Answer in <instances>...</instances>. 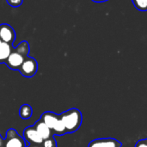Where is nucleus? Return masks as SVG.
I'll use <instances>...</instances> for the list:
<instances>
[{
  "instance_id": "obj_1",
  "label": "nucleus",
  "mask_w": 147,
  "mask_h": 147,
  "mask_svg": "<svg viewBox=\"0 0 147 147\" xmlns=\"http://www.w3.org/2000/svg\"><path fill=\"white\" fill-rule=\"evenodd\" d=\"M59 117L61 118V120L65 124L67 134L75 133L79 129V127L82 125V121H83L82 113L78 109H68L63 112L61 115H59Z\"/></svg>"
},
{
  "instance_id": "obj_2",
  "label": "nucleus",
  "mask_w": 147,
  "mask_h": 147,
  "mask_svg": "<svg viewBox=\"0 0 147 147\" xmlns=\"http://www.w3.org/2000/svg\"><path fill=\"white\" fill-rule=\"evenodd\" d=\"M18 71L23 77L32 78L38 71V63L35 59L27 56L24 58V60Z\"/></svg>"
},
{
  "instance_id": "obj_3",
  "label": "nucleus",
  "mask_w": 147,
  "mask_h": 147,
  "mask_svg": "<svg viewBox=\"0 0 147 147\" xmlns=\"http://www.w3.org/2000/svg\"><path fill=\"white\" fill-rule=\"evenodd\" d=\"M4 142V147H27L23 137L18 135L16 131L12 128L7 131Z\"/></svg>"
},
{
  "instance_id": "obj_4",
  "label": "nucleus",
  "mask_w": 147,
  "mask_h": 147,
  "mask_svg": "<svg viewBox=\"0 0 147 147\" xmlns=\"http://www.w3.org/2000/svg\"><path fill=\"white\" fill-rule=\"evenodd\" d=\"M23 139L28 143V145H37L41 146L43 143V139L38 134L34 126L28 127L23 131Z\"/></svg>"
},
{
  "instance_id": "obj_5",
  "label": "nucleus",
  "mask_w": 147,
  "mask_h": 147,
  "mask_svg": "<svg viewBox=\"0 0 147 147\" xmlns=\"http://www.w3.org/2000/svg\"><path fill=\"white\" fill-rule=\"evenodd\" d=\"M0 40L10 45L14 43L16 40V32L10 25L7 23L0 24Z\"/></svg>"
},
{
  "instance_id": "obj_6",
  "label": "nucleus",
  "mask_w": 147,
  "mask_h": 147,
  "mask_svg": "<svg viewBox=\"0 0 147 147\" xmlns=\"http://www.w3.org/2000/svg\"><path fill=\"white\" fill-rule=\"evenodd\" d=\"M24 56L21 55L20 53H18L17 52H16L15 50H13L11 52V53L9 54V56L8 57L7 60L5 61L4 64H6V65L14 71H18L19 68L21 67L23 60H24Z\"/></svg>"
},
{
  "instance_id": "obj_7",
  "label": "nucleus",
  "mask_w": 147,
  "mask_h": 147,
  "mask_svg": "<svg viewBox=\"0 0 147 147\" xmlns=\"http://www.w3.org/2000/svg\"><path fill=\"white\" fill-rule=\"evenodd\" d=\"M122 143L113 138H102L92 140L88 147H121Z\"/></svg>"
},
{
  "instance_id": "obj_8",
  "label": "nucleus",
  "mask_w": 147,
  "mask_h": 147,
  "mask_svg": "<svg viewBox=\"0 0 147 147\" xmlns=\"http://www.w3.org/2000/svg\"><path fill=\"white\" fill-rule=\"evenodd\" d=\"M34 127L36 129V131L38 132V134L40 135V137L43 139V140H46L51 138L52 136H53L52 130L41 120L37 121L35 122V124L34 125Z\"/></svg>"
},
{
  "instance_id": "obj_9",
  "label": "nucleus",
  "mask_w": 147,
  "mask_h": 147,
  "mask_svg": "<svg viewBox=\"0 0 147 147\" xmlns=\"http://www.w3.org/2000/svg\"><path fill=\"white\" fill-rule=\"evenodd\" d=\"M59 119V115L51 111L44 112L40 118V120H41L51 130L53 129V127H54L55 123L58 121Z\"/></svg>"
},
{
  "instance_id": "obj_10",
  "label": "nucleus",
  "mask_w": 147,
  "mask_h": 147,
  "mask_svg": "<svg viewBox=\"0 0 147 147\" xmlns=\"http://www.w3.org/2000/svg\"><path fill=\"white\" fill-rule=\"evenodd\" d=\"M13 50L14 47H12V45L5 43L3 41L0 43V64L5 63Z\"/></svg>"
},
{
  "instance_id": "obj_11",
  "label": "nucleus",
  "mask_w": 147,
  "mask_h": 147,
  "mask_svg": "<svg viewBox=\"0 0 147 147\" xmlns=\"http://www.w3.org/2000/svg\"><path fill=\"white\" fill-rule=\"evenodd\" d=\"M52 132H53V135H57V136H61V135H65V134H67L65 124H64V122L60 117L58 120V121L55 123L54 127H53Z\"/></svg>"
},
{
  "instance_id": "obj_12",
  "label": "nucleus",
  "mask_w": 147,
  "mask_h": 147,
  "mask_svg": "<svg viewBox=\"0 0 147 147\" xmlns=\"http://www.w3.org/2000/svg\"><path fill=\"white\" fill-rule=\"evenodd\" d=\"M33 114L32 107L29 104H23L19 109V116L22 120H28Z\"/></svg>"
},
{
  "instance_id": "obj_13",
  "label": "nucleus",
  "mask_w": 147,
  "mask_h": 147,
  "mask_svg": "<svg viewBox=\"0 0 147 147\" xmlns=\"http://www.w3.org/2000/svg\"><path fill=\"white\" fill-rule=\"evenodd\" d=\"M14 50L16 52H17L18 53H20L21 55H22L24 57H27V56H28V53H29V51H30V47H29V44L28 43V41L23 40L21 43H19L14 48Z\"/></svg>"
},
{
  "instance_id": "obj_14",
  "label": "nucleus",
  "mask_w": 147,
  "mask_h": 147,
  "mask_svg": "<svg viewBox=\"0 0 147 147\" xmlns=\"http://www.w3.org/2000/svg\"><path fill=\"white\" fill-rule=\"evenodd\" d=\"M134 7L140 11H147V0H132Z\"/></svg>"
},
{
  "instance_id": "obj_15",
  "label": "nucleus",
  "mask_w": 147,
  "mask_h": 147,
  "mask_svg": "<svg viewBox=\"0 0 147 147\" xmlns=\"http://www.w3.org/2000/svg\"><path fill=\"white\" fill-rule=\"evenodd\" d=\"M41 146L42 147H57V142L56 140L53 138V136H52L51 138L44 140Z\"/></svg>"
},
{
  "instance_id": "obj_16",
  "label": "nucleus",
  "mask_w": 147,
  "mask_h": 147,
  "mask_svg": "<svg viewBox=\"0 0 147 147\" xmlns=\"http://www.w3.org/2000/svg\"><path fill=\"white\" fill-rule=\"evenodd\" d=\"M6 2L9 6H11L13 8H17L22 4L23 0H6Z\"/></svg>"
},
{
  "instance_id": "obj_17",
  "label": "nucleus",
  "mask_w": 147,
  "mask_h": 147,
  "mask_svg": "<svg viewBox=\"0 0 147 147\" xmlns=\"http://www.w3.org/2000/svg\"><path fill=\"white\" fill-rule=\"evenodd\" d=\"M134 147H147V139L140 140L139 141H137Z\"/></svg>"
},
{
  "instance_id": "obj_18",
  "label": "nucleus",
  "mask_w": 147,
  "mask_h": 147,
  "mask_svg": "<svg viewBox=\"0 0 147 147\" xmlns=\"http://www.w3.org/2000/svg\"><path fill=\"white\" fill-rule=\"evenodd\" d=\"M4 140L1 137V135H0V147H4Z\"/></svg>"
},
{
  "instance_id": "obj_19",
  "label": "nucleus",
  "mask_w": 147,
  "mask_h": 147,
  "mask_svg": "<svg viewBox=\"0 0 147 147\" xmlns=\"http://www.w3.org/2000/svg\"><path fill=\"white\" fill-rule=\"evenodd\" d=\"M93 2H96V3H103V2H107L109 0H91Z\"/></svg>"
},
{
  "instance_id": "obj_20",
  "label": "nucleus",
  "mask_w": 147,
  "mask_h": 147,
  "mask_svg": "<svg viewBox=\"0 0 147 147\" xmlns=\"http://www.w3.org/2000/svg\"><path fill=\"white\" fill-rule=\"evenodd\" d=\"M27 147H42V146H37V145H29Z\"/></svg>"
},
{
  "instance_id": "obj_21",
  "label": "nucleus",
  "mask_w": 147,
  "mask_h": 147,
  "mask_svg": "<svg viewBox=\"0 0 147 147\" xmlns=\"http://www.w3.org/2000/svg\"><path fill=\"white\" fill-rule=\"evenodd\" d=\"M1 42H3V41H2V40H0V43H1Z\"/></svg>"
}]
</instances>
